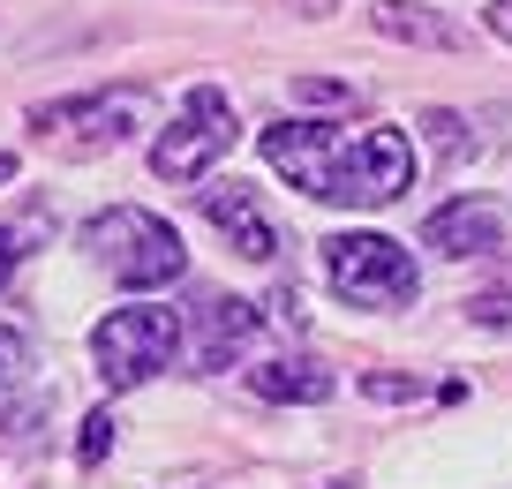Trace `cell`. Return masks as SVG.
I'll use <instances>...</instances> for the list:
<instances>
[{
	"mask_svg": "<svg viewBox=\"0 0 512 489\" xmlns=\"http://www.w3.org/2000/svg\"><path fill=\"white\" fill-rule=\"evenodd\" d=\"M83 249H91L121 286H136V294H151V286H174L181 271H189V249H181V234L159 219V211H144V204H113V211H98V219L83 226Z\"/></svg>",
	"mask_w": 512,
	"mask_h": 489,
	"instance_id": "6da1fadb",
	"label": "cell"
},
{
	"mask_svg": "<svg viewBox=\"0 0 512 489\" xmlns=\"http://www.w3.org/2000/svg\"><path fill=\"white\" fill-rule=\"evenodd\" d=\"M174 354H181V309H166V301H136V309H113L91 324V362L113 392L151 384Z\"/></svg>",
	"mask_w": 512,
	"mask_h": 489,
	"instance_id": "7a4b0ae2",
	"label": "cell"
},
{
	"mask_svg": "<svg viewBox=\"0 0 512 489\" xmlns=\"http://www.w3.org/2000/svg\"><path fill=\"white\" fill-rule=\"evenodd\" d=\"M407 181H415V143H407L400 128H339L332 174H324V196H317V204L369 211V204H392Z\"/></svg>",
	"mask_w": 512,
	"mask_h": 489,
	"instance_id": "3957f363",
	"label": "cell"
},
{
	"mask_svg": "<svg viewBox=\"0 0 512 489\" xmlns=\"http://www.w3.org/2000/svg\"><path fill=\"white\" fill-rule=\"evenodd\" d=\"M324 279L354 309H407L415 301V256L392 234H332L324 241Z\"/></svg>",
	"mask_w": 512,
	"mask_h": 489,
	"instance_id": "277c9868",
	"label": "cell"
},
{
	"mask_svg": "<svg viewBox=\"0 0 512 489\" xmlns=\"http://www.w3.org/2000/svg\"><path fill=\"white\" fill-rule=\"evenodd\" d=\"M226 151H234V98H226L219 83H196V91L181 98L174 128L151 143V174L174 181V189H189V181H204Z\"/></svg>",
	"mask_w": 512,
	"mask_h": 489,
	"instance_id": "5b68a950",
	"label": "cell"
},
{
	"mask_svg": "<svg viewBox=\"0 0 512 489\" xmlns=\"http://www.w3.org/2000/svg\"><path fill=\"white\" fill-rule=\"evenodd\" d=\"M61 121H91L83 136H68V151H106V143H128L151 128V91H91V98H61V106H31V128L53 136Z\"/></svg>",
	"mask_w": 512,
	"mask_h": 489,
	"instance_id": "8992f818",
	"label": "cell"
},
{
	"mask_svg": "<svg viewBox=\"0 0 512 489\" xmlns=\"http://www.w3.org/2000/svg\"><path fill=\"white\" fill-rule=\"evenodd\" d=\"M332 143H339V121H279V128H264V158H272V174H287L302 196H324Z\"/></svg>",
	"mask_w": 512,
	"mask_h": 489,
	"instance_id": "52a82bcc",
	"label": "cell"
},
{
	"mask_svg": "<svg viewBox=\"0 0 512 489\" xmlns=\"http://www.w3.org/2000/svg\"><path fill=\"white\" fill-rule=\"evenodd\" d=\"M422 249H437V256H490V249H505V219H497V204H482V196L437 204L430 219H422Z\"/></svg>",
	"mask_w": 512,
	"mask_h": 489,
	"instance_id": "ba28073f",
	"label": "cell"
},
{
	"mask_svg": "<svg viewBox=\"0 0 512 489\" xmlns=\"http://www.w3.org/2000/svg\"><path fill=\"white\" fill-rule=\"evenodd\" d=\"M204 219L219 226L226 241H234L249 264H272L279 256V234H272V219H264V204H256V189H241V181H211L204 189Z\"/></svg>",
	"mask_w": 512,
	"mask_h": 489,
	"instance_id": "9c48e42d",
	"label": "cell"
},
{
	"mask_svg": "<svg viewBox=\"0 0 512 489\" xmlns=\"http://www.w3.org/2000/svg\"><path fill=\"white\" fill-rule=\"evenodd\" d=\"M249 392L256 399H302V407H317V399H332V369H317V362H256L249 369Z\"/></svg>",
	"mask_w": 512,
	"mask_h": 489,
	"instance_id": "30bf717a",
	"label": "cell"
},
{
	"mask_svg": "<svg viewBox=\"0 0 512 489\" xmlns=\"http://www.w3.org/2000/svg\"><path fill=\"white\" fill-rule=\"evenodd\" d=\"M369 23H377L384 38H407V46H460V23L430 16L415 0H369Z\"/></svg>",
	"mask_w": 512,
	"mask_h": 489,
	"instance_id": "8fae6325",
	"label": "cell"
},
{
	"mask_svg": "<svg viewBox=\"0 0 512 489\" xmlns=\"http://www.w3.org/2000/svg\"><path fill=\"white\" fill-rule=\"evenodd\" d=\"M249 332H256V309H249V301H204V347H196V362L226 369V354L249 347Z\"/></svg>",
	"mask_w": 512,
	"mask_h": 489,
	"instance_id": "7c38bea8",
	"label": "cell"
},
{
	"mask_svg": "<svg viewBox=\"0 0 512 489\" xmlns=\"http://www.w3.org/2000/svg\"><path fill=\"white\" fill-rule=\"evenodd\" d=\"M460 128H467V121H460V113H445V106L422 113V136H430V151H437V158H460V151H467Z\"/></svg>",
	"mask_w": 512,
	"mask_h": 489,
	"instance_id": "4fadbf2b",
	"label": "cell"
},
{
	"mask_svg": "<svg viewBox=\"0 0 512 489\" xmlns=\"http://www.w3.org/2000/svg\"><path fill=\"white\" fill-rule=\"evenodd\" d=\"M113 429H121V422H113V407L83 414V444H76V459H83V467H98V459L113 452Z\"/></svg>",
	"mask_w": 512,
	"mask_h": 489,
	"instance_id": "5bb4252c",
	"label": "cell"
},
{
	"mask_svg": "<svg viewBox=\"0 0 512 489\" xmlns=\"http://www.w3.org/2000/svg\"><path fill=\"white\" fill-rule=\"evenodd\" d=\"M347 83H324V76H302V83H294V106H347Z\"/></svg>",
	"mask_w": 512,
	"mask_h": 489,
	"instance_id": "9a60e30c",
	"label": "cell"
},
{
	"mask_svg": "<svg viewBox=\"0 0 512 489\" xmlns=\"http://www.w3.org/2000/svg\"><path fill=\"white\" fill-rule=\"evenodd\" d=\"M362 392L369 399H415V377H384L377 369V377H362Z\"/></svg>",
	"mask_w": 512,
	"mask_h": 489,
	"instance_id": "2e32d148",
	"label": "cell"
},
{
	"mask_svg": "<svg viewBox=\"0 0 512 489\" xmlns=\"http://www.w3.org/2000/svg\"><path fill=\"white\" fill-rule=\"evenodd\" d=\"M16 377H23V339H16V332H0V392H8Z\"/></svg>",
	"mask_w": 512,
	"mask_h": 489,
	"instance_id": "e0dca14e",
	"label": "cell"
},
{
	"mask_svg": "<svg viewBox=\"0 0 512 489\" xmlns=\"http://www.w3.org/2000/svg\"><path fill=\"white\" fill-rule=\"evenodd\" d=\"M16 264H23V234H16V226H0V279H8Z\"/></svg>",
	"mask_w": 512,
	"mask_h": 489,
	"instance_id": "ac0fdd59",
	"label": "cell"
},
{
	"mask_svg": "<svg viewBox=\"0 0 512 489\" xmlns=\"http://www.w3.org/2000/svg\"><path fill=\"white\" fill-rule=\"evenodd\" d=\"M482 23H490V31L512 46V0H490V8H482Z\"/></svg>",
	"mask_w": 512,
	"mask_h": 489,
	"instance_id": "d6986e66",
	"label": "cell"
},
{
	"mask_svg": "<svg viewBox=\"0 0 512 489\" xmlns=\"http://www.w3.org/2000/svg\"><path fill=\"white\" fill-rule=\"evenodd\" d=\"M0 181H16V151H0Z\"/></svg>",
	"mask_w": 512,
	"mask_h": 489,
	"instance_id": "ffe728a7",
	"label": "cell"
}]
</instances>
